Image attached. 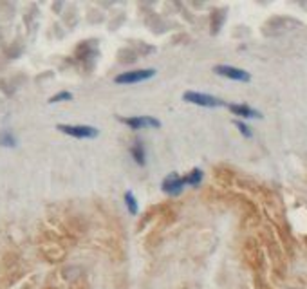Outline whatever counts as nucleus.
<instances>
[{"instance_id": "obj_1", "label": "nucleus", "mask_w": 307, "mask_h": 289, "mask_svg": "<svg viewBox=\"0 0 307 289\" xmlns=\"http://www.w3.org/2000/svg\"><path fill=\"white\" fill-rule=\"evenodd\" d=\"M40 250H42V255H44L49 262H60L64 260L65 257V246L62 244V240H58L54 237H49L42 240L40 244Z\"/></svg>"}, {"instance_id": "obj_2", "label": "nucleus", "mask_w": 307, "mask_h": 289, "mask_svg": "<svg viewBox=\"0 0 307 289\" xmlns=\"http://www.w3.org/2000/svg\"><path fill=\"white\" fill-rule=\"evenodd\" d=\"M56 129L70 137H78V139H92L100 134L96 127H90V125H58Z\"/></svg>"}, {"instance_id": "obj_3", "label": "nucleus", "mask_w": 307, "mask_h": 289, "mask_svg": "<svg viewBox=\"0 0 307 289\" xmlns=\"http://www.w3.org/2000/svg\"><path fill=\"white\" fill-rule=\"evenodd\" d=\"M155 71L154 69H137V71H127L121 72L114 78L116 84L119 85H132V84H139V82H147L150 78H154Z\"/></svg>"}, {"instance_id": "obj_4", "label": "nucleus", "mask_w": 307, "mask_h": 289, "mask_svg": "<svg viewBox=\"0 0 307 289\" xmlns=\"http://www.w3.org/2000/svg\"><path fill=\"white\" fill-rule=\"evenodd\" d=\"M183 100L188 103H193V105H199V107H221L224 105L222 100L211 96V94H205V92H195V90H188L183 94Z\"/></svg>"}, {"instance_id": "obj_5", "label": "nucleus", "mask_w": 307, "mask_h": 289, "mask_svg": "<svg viewBox=\"0 0 307 289\" xmlns=\"http://www.w3.org/2000/svg\"><path fill=\"white\" fill-rule=\"evenodd\" d=\"M215 74L219 76H224L228 80H233V82H242V84H248L251 80V74L244 69H239V67H233V65H215L213 67Z\"/></svg>"}, {"instance_id": "obj_6", "label": "nucleus", "mask_w": 307, "mask_h": 289, "mask_svg": "<svg viewBox=\"0 0 307 289\" xmlns=\"http://www.w3.org/2000/svg\"><path fill=\"white\" fill-rule=\"evenodd\" d=\"M119 121L125 123L130 129H145V127H152V129H159L161 121L157 118H152V116H136V118H119Z\"/></svg>"}, {"instance_id": "obj_7", "label": "nucleus", "mask_w": 307, "mask_h": 289, "mask_svg": "<svg viewBox=\"0 0 307 289\" xmlns=\"http://www.w3.org/2000/svg\"><path fill=\"white\" fill-rule=\"evenodd\" d=\"M185 188V177H181L177 173H170L163 181V192L168 195H179Z\"/></svg>"}, {"instance_id": "obj_8", "label": "nucleus", "mask_w": 307, "mask_h": 289, "mask_svg": "<svg viewBox=\"0 0 307 289\" xmlns=\"http://www.w3.org/2000/svg\"><path fill=\"white\" fill-rule=\"evenodd\" d=\"M228 109L233 112V114L240 116V118H248V119H260L262 118V114L258 112V110L251 109V107H248V105H239V103H231V105H228Z\"/></svg>"}, {"instance_id": "obj_9", "label": "nucleus", "mask_w": 307, "mask_h": 289, "mask_svg": "<svg viewBox=\"0 0 307 289\" xmlns=\"http://www.w3.org/2000/svg\"><path fill=\"white\" fill-rule=\"evenodd\" d=\"M69 289H90L89 280L84 275V271L76 270L74 275H69Z\"/></svg>"}, {"instance_id": "obj_10", "label": "nucleus", "mask_w": 307, "mask_h": 289, "mask_svg": "<svg viewBox=\"0 0 307 289\" xmlns=\"http://www.w3.org/2000/svg\"><path fill=\"white\" fill-rule=\"evenodd\" d=\"M224 20H226V11L224 9H215L213 13H211V34H217L221 31V27H222Z\"/></svg>"}, {"instance_id": "obj_11", "label": "nucleus", "mask_w": 307, "mask_h": 289, "mask_svg": "<svg viewBox=\"0 0 307 289\" xmlns=\"http://www.w3.org/2000/svg\"><path fill=\"white\" fill-rule=\"evenodd\" d=\"M76 58L78 60H87V58H94V45L90 42H84L76 47Z\"/></svg>"}, {"instance_id": "obj_12", "label": "nucleus", "mask_w": 307, "mask_h": 289, "mask_svg": "<svg viewBox=\"0 0 307 289\" xmlns=\"http://www.w3.org/2000/svg\"><path fill=\"white\" fill-rule=\"evenodd\" d=\"M130 154H132L136 163L141 165V167L147 163V159H145V157H147V155H145V147H143L141 143H134V145L130 147Z\"/></svg>"}, {"instance_id": "obj_13", "label": "nucleus", "mask_w": 307, "mask_h": 289, "mask_svg": "<svg viewBox=\"0 0 307 289\" xmlns=\"http://www.w3.org/2000/svg\"><path fill=\"white\" fill-rule=\"evenodd\" d=\"M0 147L15 148L17 147V137L9 130H0Z\"/></svg>"}, {"instance_id": "obj_14", "label": "nucleus", "mask_w": 307, "mask_h": 289, "mask_svg": "<svg viewBox=\"0 0 307 289\" xmlns=\"http://www.w3.org/2000/svg\"><path fill=\"white\" fill-rule=\"evenodd\" d=\"M201 181H203V170L199 168H193L192 172L185 175V185H190V187H197Z\"/></svg>"}, {"instance_id": "obj_15", "label": "nucleus", "mask_w": 307, "mask_h": 289, "mask_svg": "<svg viewBox=\"0 0 307 289\" xmlns=\"http://www.w3.org/2000/svg\"><path fill=\"white\" fill-rule=\"evenodd\" d=\"M125 204H127L128 212L132 213V215H136L137 213V201H136V195L132 192H125Z\"/></svg>"}, {"instance_id": "obj_16", "label": "nucleus", "mask_w": 307, "mask_h": 289, "mask_svg": "<svg viewBox=\"0 0 307 289\" xmlns=\"http://www.w3.org/2000/svg\"><path fill=\"white\" fill-rule=\"evenodd\" d=\"M70 98H72V94H70V92H67V90H62V92H58V94L51 96L49 103H60V102H65V100H70Z\"/></svg>"}, {"instance_id": "obj_17", "label": "nucleus", "mask_w": 307, "mask_h": 289, "mask_svg": "<svg viewBox=\"0 0 307 289\" xmlns=\"http://www.w3.org/2000/svg\"><path fill=\"white\" fill-rule=\"evenodd\" d=\"M235 127H237V129L240 130V134H242L244 137H251V136H253V132H251L250 127H248L246 123H242V121H235Z\"/></svg>"}, {"instance_id": "obj_18", "label": "nucleus", "mask_w": 307, "mask_h": 289, "mask_svg": "<svg viewBox=\"0 0 307 289\" xmlns=\"http://www.w3.org/2000/svg\"><path fill=\"white\" fill-rule=\"evenodd\" d=\"M45 289H54V288H45Z\"/></svg>"}]
</instances>
